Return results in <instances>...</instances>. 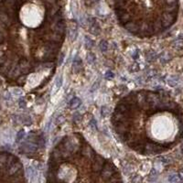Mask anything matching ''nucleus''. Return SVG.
I'll use <instances>...</instances> for the list:
<instances>
[{"label": "nucleus", "instance_id": "nucleus-2", "mask_svg": "<svg viewBox=\"0 0 183 183\" xmlns=\"http://www.w3.org/2000/svg\"><path fill=\"white\" fill-rule=\"evenodd\" d=\"M110 122L122 144L140 156L162 155L183 140V107L165 90L129 92L116 103Z\"/></svg>", "mask_w": 183, "mask_h": 183}, {"label": "nucleus", "instance_id": "nucleus-4", "mask_svg": "<svg viewBox=\"0 0 183 183\" xmlns=\"http://www.w3.org/2000/svg\"><path fill=\"white\" fill-rule=\"evenodd\" d=\"M119 26L138 39L158 37L175 25L180 0H114Z\"/></svg>", "mask_w": 183, "mask_h": 183}, {"label": "nucleus", "instance_id": "nucleus-3", "mask_svg": "<svg viewBox=\"0 0 183 183\" xmlns=\"http://www.w3.org/2000/svg\"><path fill=\"white\" fill-rule=\"evenodd\" d=\"M48 182H122L121 171L79 132L65 135L49 154Z\"/></svg>", "mask_w": 183, "mask_h": 183}, {"label": "nucleus", "instance_id": "nucleus-5", "mask_svg": "<svg viewBox=\"0 0 183 183\" xmlns=\"http://www.w3.org/2000/svg\"><path fill=\"white\" fill-rule=\"evenodd\" d=\"M27 182L24 166L14 154L0 151V182Z\"/></svg>", "mask_w": 183, "mask_h": 183}, {"label": "nucleus", "instance_id": "nucleus-1", "mask_svg": "<svg viewBox=\"0 0 183 183\" xmlns=\"http://www.w3.org/2000/svg\"><path fill=\"white\" fill-rule=\"evenodd\" d=\"M67 35L61 0H0V76L36 91L54 76Z\"/></svg>", "mask_w": 183, "mask_h": 183}]
</instances>
